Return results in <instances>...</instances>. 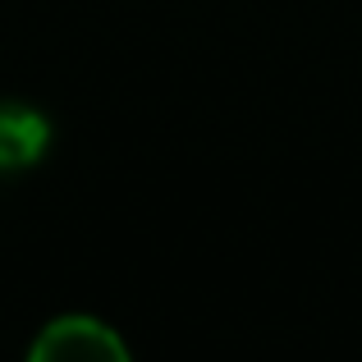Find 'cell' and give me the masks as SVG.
Returning a JSON list of instances; mask_svg holds the SVG:
<instances>
[{
  "label": "cell",
  "mask_w": 362,
  "mask_h": 362,
  "mask_svg": "<svg viewBox=\"0 0 362 362\" xmlns=\"http://www.w3.org/2000/svg\"><path fill=\"white\" fill-rule=\"evenodd\" d=\"M51 151V119L28 101H0V175L33 170Z\"/></svg>",
  "instance_id": "obj_2"
},
{
  "label": "cell",
  "mask_w": 362,
  "mask_h": 362,
  "mask_svg": "<svg viewBox=\"0 0 362 362\" xmlns=\"http://www.w3.org/2000/svg\"><path fill=\"white\" fill-rule=\"evenodd\" d=\"M23 362H133V354L110 321L92 312H64L33 335Z\"/></svg>",
  "instance_id": "obj_1"
}]
</instances>
